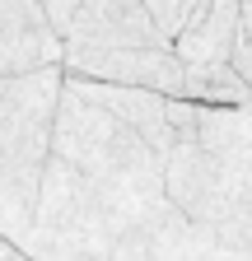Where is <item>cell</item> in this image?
Masks as SVG:
<instances>
[{
  "label": "cell",
  "mask_w": 252,
  "mask_h": 261,
  "mask_svg": "<svg viewBox=\"0 0 252 261\" xmlns=\"http://www.w3.org/2000/svg\"><path fill=\"white\" fill-rule=\"evenodd\" d=\"M61 65V38L47 28L38 0H0V80Z\"/></svg>",
  "instance_id": "cell-8"
},
{
  "label": "cell",
  "mask_w": 252,
  "mask_h": 261,
  "mask_svg": "<svg viewBox=\"0 0 252 261\" xmlns=\"http://www.w3.org/2000/svg\"><path fill=\"white\" fill-rule=\"evenodd\" d=\"M140 47H168L145 0H80L66 38H61V61L98 51H140Z\"/></svg>",
  "instance_id": "cell-5"
},
{
  "label": "cell",
  "mask_w": 252,
  "mask_h": 261,
  "mask_svg": "<svg viewBox=\"0 0 252 261\" xmlns=\"http://www.w3.org/2000/svg\"><path fill=\"white\" fill-rule=\"evenodd\" d=\"M0 261H28V256H23V252H19V247H10V243H5V238H0Z\"/></svg>",
  "instance_id": "cell-14"
},
{
  "label": "cell",
  "mask_w": 252,
  "mask_h": 261,
  "mask_svg": "<svg viewBox=\"0 0 252 261\" xmlns=\"http://www.w3.org/2000/svg\"><path fill=\"white\" fill-rule=\"evenodd\" d=\"M164 196L206 233L252 252V103L196 108L168 98Z\"/></svg>",
  "instance_id": "cell-1"
},
{
  "label": "cell",
  "mask_w": 252,
  "mask_h": 261,
  "mask_svg": "<svg viewBox=\"0 0 252 261\" xmlns=\"http://www.w3.org/2000/svg\"><path fill=\"white\" fill-rule=\"evenodd\" d=\"M131 228H136V219L112 196H103L70 163L47 154L28 261H108L117 238L131 233Z\"/></svg>",
  "instance_id": "cell-4"
},
{
  "label": "cell",
  "mask_w": 252,
  "mask_h": 261,
  "mask_svg": "<svg viewBox=\"0 0 252 261\" xmlns=\"http://www.w3.org/2000/svg\"><path fill=\"white\" fill-rule=\"evenodd\" d=\"M61 98V65L5 84L0 98V238L28 256L38 187L52 154V117Z\"/></svg>",
  "instance_id": "cell-3"
},
{
  "label": "cell",
  "mask_w": 252,
  "mask_h": 261,
  "mask_svg": "<svg viewBox=\"0 0 252 261\" xmlns=\"http://www.w3.org/2000/svg\"><path fill=\"white\" fill-rule=\"evenodd\" d=\"M182 103H196V108H247L252 89L234 75V65H201V70H187Z\"/></svg>",
  "instance_id": "cell-11"
},
{
  "label": "cell",
  "mask_w": 252,
  "mask_h": 261,
  "mask_svg": "<svg viewBox=\"0 0 252 261\" xmlns=\"http://www.w3.org/2000/svg\"><path fill=\"white\" fill-rule=\"evenodd\" d=\"M243 42H247V47H252V23H247V33H243Z\"/></svg>",
  "instance_id": "cell-15"
},
{
  "label": "cell",
  "mask_w": 252,
  "mask_h": 261,
  "mask_svg": "<svg viewBox=\"0 0 252 261\" xmlns=\"http://www.w3.org/2000/svg\"><path fill=\"white\" fill-rule=\"evenodd\" d=\"M52 159L70 163L80 177H89L103 196L145 224L149 215H159L168 205L164 196V159L154 154L136 130H126L117 117L103 108H93L89 98L66 89L61 80L56 117H52Z\"/></svg>",
  "instance_id": "cell-2"
},
{
  "label": "cell",
  "mask_w": 252,
  "mask_h": 261,
  "mask_svg": "<svg viewBox=\"0 0 252 261\" xmlns=\"http://www.w3.org/2000/svg\"><path fill=\"white\" fill-rule=\"evenodd\" d=\"M149 5V19L159 23V33H164V42L173 47V14H178V0H145Z\"/></svg>",
  "instance_id": "cell-13"
},
{
  "label": "cell",
  "mask_w": 252,
  "mask_h": 261,
  "mask_svg": "<svg viewBox=\"0 0 252 261\" xmlns=\"http://www.w3.org/2000/svg\"><path fill=\"white\" fill-rule=\"evenodd\" d=\"M61 75L93 80V84H117V89H145V93H159V98H182V80H187L173 47L70 56V61H61Z\"/></svg>",
  "instance_id": "cell-7"
},
{
  "label": "cell",
  "mask_w": 252,
  "mask_h": 261,
  "mask_svg": "<svg viewBox=\"0 0 252 261\" xmlns=\"http://www.w3.org/2000/svg\"><path fill=\"white\" fill-rule=\"evenodd\" d=\"M108 261H252V252L206 233L201 224L182 219L173 205H164L159 215L136 224L131 233H121Z\"/></svg>",
  "instance_id": "cell-6"
},
{
  "label": "cell",
  "mask_w": 252,
  "mask_h": 261,
  "mask_svg": "<svg viewBox=\"0 0 252 261\" xmlns=\"http://www.w3.org/2000/svg\"><path fill=\"white\" fill-rule=\"evenodd\" d=\"M38 10H42V19H47V28L56 33V38H66V28H70V19L80 10V0H38Z\"/></svg>",
  "instance_id": "cell-12"
},
{
  "label": "cell",
  "mask_w": 252,
  "mask_h": 261,
  "mask_svg": "<svg viewBox=\"0 0 252 261\" xmlns=\"http://www.w3.org/2000/svg\"><path fill=\"white\" fill-rule=\"evenodd\" d=\"M66 89H75L80 98H89L93 108H103L108 117H117L126 130H136V136L154 149V154H168V117H164V103L168 98L159 93H145V89H117V84H93V80H75V75H61Z\"/></svg>",
  "instance_id": "cell-9"
},
{
  "label": "cell",
  "mask_w": 252,
  "mask_h": 261,
  "mask_svg": "<svg viewBox=\"0 0 252 261\" xmlns=\"http://www.w3.org/2000/svg\"><path fill=\"white\" fill-rule=\"evenodd\" d=\"M5 84H10V80H0V98H5Z\"/></svg>",
  "instance_id": "cell-16"
},
{
  "label": "cell",
  "mask_w": 252,
  "mask_h": 261,
  "mask_svg": "<svg viewBox=\"0 0 252 261\" xmlns=\"http://www.w3.org/2000/svg\"><path fill=\"white\" fill-rule=\"evenodd\" d=\"M243 42V19L238 0H206V10L196 23L173 38V56L182 61V70H201V65H229V56Z\"/></svg>",
  "instance_id": "cell-10"
}]
</instances>
